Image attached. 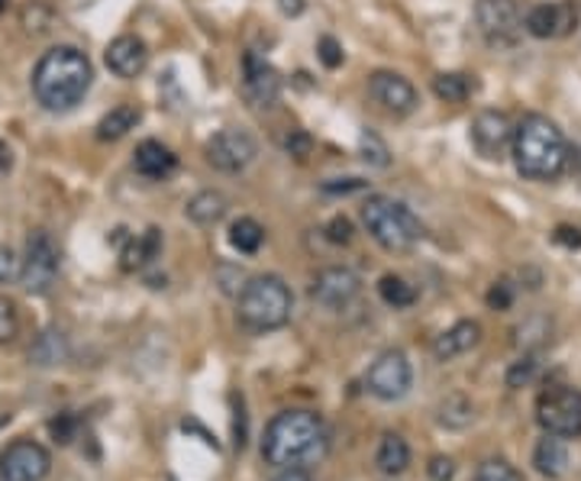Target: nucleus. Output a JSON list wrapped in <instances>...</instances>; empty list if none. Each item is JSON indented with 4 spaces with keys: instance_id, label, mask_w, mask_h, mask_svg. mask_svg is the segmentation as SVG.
Returning <instances> with one entry per match:
<instances>
[{
    "instance_id": "1",
    "label": "nucleus",
    "mask_w": 581,
    "mask_h": 481,
    "mask_svg": "<svg viewBox=\"0 0 581 481\" xmlns=\"http://www.w3.org/2000/svg\"><path fill=\"white\" fill-rule=\"evenodd\" d=\"M91 81H94L91 59L74 46H56L42 52V59L36 62L33 94L46 110L62 113L84 101Z\"/></svg>"
},
{
    "instance_id": "2",
    "label": "nucleus",
    "mask_w": 581,
    "mask_h": 481,
    "mask_svg": "<svg viewBox=\"0 0 581 481\" xmlns=\"http://www.w3.org/2000/svg\"><path fill=\"white\" fill-rule=\"evenodd\" d=\"M511 156L517 172L530 181H552L559 178L569 162V142L559 123H552L543 113H527L513 127Z\"/></svg>"
},
{
    "instance_id": "3",
    "label": "nucleus",
    "mask_w": 581,
    "mask_h": 481,
    "mask_svg": "<svg viewBox=\"0 0 581 481\" xmlns=\"http://www.w3.org/2000/svg\"><path fill=\"white\" fill-rule=\"evenodd\" d=\"M327 449V427L320 413L313 411H281L266 427L262 459L278 469H294L320 459Z\"/></svg>"
},
{
    "instance_id": "4",
    "label": "nucleus",
    "mask_w": 581,
    "mask_h": 481,
    "mask_svg": "<svg viewBox=\"0 0 581 481\" xmlns=\"http://www.w3.org/2000/svg\"><path fill=\"white\" fill-rule=\"evenodd\" d=\"M291 310H294V294L284 284V278L256 275L249 278L240 291L242 327H249L256 333H269V330L284 327L291 320Z\"/></svg>"
},
{
    "instance_id": "5",
    "label": "nucleus",
    "mask_w": 581,
    "mask_h": 481,
    "mask_svg": "<svg viewBox=\"0 0 581 481\" xmlns=\"http://www.w3.org/2000/svg\"><path fill=\"white\" fill-rule=\"evenodd\" d=\"M362 223L369 237L388 252H408L423 237V227L411 213V207L391 198H369L362 204Z\"/></svg>"
},
{
    "instance_id": "6",
    "label": "nucleus",
    "mask_w": 581,
    "mask_h": 481,
    "mask_svg": "<svg viewBox=\"0 0 581 481\" xmlns=\"http://www.w3.org/2000/svg\"><path fill=\"white\" fill-rule=\"evenodd\" d=\"M537 423L562 440L581 437V391L572 384H552L537 401Z\"/></svg>"
},
{
    "instance_id": "7",
    "label": "nucleus",
    "mask_w": 581,
    "mask_h": 481,
    "mask_svg": "<svg viewBox=\"0 0 581 481\" xmlns=\"http://www.w3.org/2000/svg\"><path fill=\"white\" fill-rule=\"evenodd\" d=\"M59 245L52 240V233L46 230H33L27 240V252L20 259V284L27 294H46L56 278H59Z\"/></svg>"
},
{
    "instance_id": "8",
    "label": "nucleus",
    "mask_w": 581,
    "mask_h": 481,
    "mask_svg": "<svg viewBox=\"0 0 581 481\" xmlns=\"http://www.w3.org/2000/svg\"><path fill=\"white\" fill-rule=\"evenodd\" d=\"M204 156L207 162H210L217 172L237 174L256 162V156H259V142H256L252 133L230 127V130H220V133H213V137L207 139Z\"/></svg>"
},
{
    "instance_id": "9",
    "label": "nucleus",
    "mask_w": 581,
    "mask_h": 481,
    "mask_svg": "<svg viewBox=\"0 0 581 481\" xmlns=\"http://www.w3.org/2000/svg\"><path fill=\"white\" fill-rule=\"evenodd\" d=\"M413 384V369L408 355L401 349H388L381 352L369 375H365V388L375 394L378 401H401Z\"/></svg>"
},
{
    "instance_id": "10",
    "label": "nucleus",
    "mask_w": 581,
    "mask_h": 481,
    "mask_svg": "<svg viewBox=\"0 0 581 481\" xmlns=\"http://www.w3.org/2000/svg\"><path fill=\"white\" fill-rule=\"evenodd\" d=\"M49 469L52 455L36 440H17L0 452V481H42Z\"/></svg>"
},
{
    "instance_id": "11",
    "label": "nucleus",
    "mask_w": 581,
    "mask_h": 481,
    "mask_svg": "<svg viewBox=\"0 0 581 481\" xmlns=\"http://www.w3.org/2000/svg\"><path fill=\"white\" fill-rule=\"evenodd\" d=\"M475 20H479L481 36L491 46H513L523 30V17H520L517 0H479Z\"/></svg>"
},
{
    "instance_id": "12",
    "label": "nucleus",
    "mask_w": 581,
    "mask_h": 481,
    "mask_svg": "<svg viewBox=\"0 0 581 481\" xmlns=\"http://www.w3.org/2000/svg\"><path fill=\"white\" fill-rule=\"evenodd\" d=\"M359 291H362V281H359V275L352 269H345V265L323 269L320 275L313 278V284H310V298L327 310L349 308L359 298Z\"/></svg>"
},
{
    "instance_id": "13",
    "label": "nucleus",
    "mask_w": 581,
    "mask_h": 481,
    "mask_svg": "<svg viewBox=\"0 0 581 481\" xmlns=\"http://www.w3.org/2000/svg\"><path fill=\"white\" fill-rule=\"evenodd\" d=\"M472 146L479 149V156L484 159H501L513 142V127L508 120V113L501 110H481L479 117L472 120Z\"/></svg>"
},
{
    "instance_id": "14",
    "label": "nucleus",
    "mask_w": 581,
    "mask_h": 481,
    "mask_svg": "<svg viewBox=\"0 0 581 481\" xmlns=\"http://www.w3.org/2000/svg\"><path fill=\"white\" fill-rule=\"evenodd\" d=\"M242 91L252 107H272L281 98V78L262 56L246 52L242 56Z\"/></svg>"
},
{
    "instance_id": "15",
    "label": "nucleus",
    "mask_w": 581,
    "mask_h": 481,
    "mask_svg": "<svg viewBox=\"0 0 581 481\" xmlns=\"http://www.w3.org/2000/svg\"><path fill=\"white\" fill-rule=\"evenodd\" d=\"M369 94L375 98V103H381L388 113H394V117H408L417 110V91H413V84L404 78V74H398V71H375L372 78H369Z\"/></svg>"
},
{
    "instance_id": "16",
    "label": "nucleus",
    "mask_w": 581,
    "mask_h": 481,
    "mask_svg": "<svg viewBox=\"0 0 581 481\" xmlns=\"http://www.w3.org/2000/svg\"><path fill=\"white\" fill-rule=\"evenodd\" d=\"M579 23V13L569 0H552V3H537L527 20L523 30L537 39H555V36L572 33V27Z\"/></svg>"
},
{
    "instance_id": "17",
    "label": "nucleus",
    "mask_w": 581,
    "mask_h": 481,
    "mask_svg": "<svg viewBox=\"0 0 581 481\" xmlns=\"http://www.w3.org/2000/svg\"><path fill=\"white\" fill-rule=\"evenodd\" d=\"M103 62H107V69L113 71L117 78H139L146 66H149V49H146V42L139 39V36H117L110 46H107V52H103Z\"/></svg>"
},
{
    "instance_id": "18",
    "label": "nucleus",
    "mask_w": 581,
    "mask_h": 481,
    "mask_svg": "<svg viewBox=\"0 0 581 481\" xmlns=\"http://www.w3.org/2000/svg\"><path fill=\"white\" fill-rule=\"evenodd\" d=\"M133 166L142 178H152V181H162L178 169V156L171 152L169 146H162L159 139H146L137 146V156H133Z\"/></svg>"
},
{
    "instance_id": "19",
    "label": "nucleus",
    "mask_w": 581,
    "mask_h": 481,
    "mask_svg": "<svg viewBox=\"0 0 581 481\" xmlns=\"http://www.w3.org/2000/svg\"><path fill=\"white\" fill-rule=\"evenodd\" d=\"M481 340V327L475 320H459L455 327H449L445 333L437 337V343H433V355L440 359V362H452V359H459V355H465L469 349H475Z\"/></svg>"
},
{
    "instance_id": "20",
    "label": "nucleus",
    "mask_w": 581,
    "mask_h": 481,
    "mask_svg": "<svg viewBox=\"0 0 581 481\" xmlns=\"http://www.w3.org/2000/svg\"><path fill=\"white\" fill-rule=\"evenodd\" d=\"M569 462H572V452H569L562 437L547 433V437L537 443V449H533V465H537V472L547 475V479H562V475L569 472Z\"/></svg>"
},
{
    "instance_id": "21",
    "label": "nucleus",
    "mask_w": 581,
    "mask_h": 481,
    "mask_svg": "<svg viewBox=\"0 0 581 481\" xmlns=\"http://www.w3.org/2000/svg\"><path fill=\"white\" fill-rule=\"evenodd\" d=\"M227 210H230L227 194H220V191H201V194H194L184 204V217L191 223H198V227H217L227 217Z\"/></svg>"
},
{
    "instance_id": "22",
    "label": "nucleus",
    "mask_w": 581,
    "mask_h": 481,
    "mask_svg": "<svg viewBox=\"0 0 581 481\" xmlns=\"http://www.w3.org/2000/svg\"><path fill=\"white\" fill-rule=\"evenodd\" d=\"M375 465L384 475H401L411 465V447L398 433H384L375 452Z\"/></svg>"
},
{
    "instance_id": "23",
    "label": "nucleus",
    "mask_w": 581,
    "mask_h": 481,
    "mask_svg": "<svg viewBox=\"0 0 581 481\" xmlns=\"http://www.w3.org/2000/svg\"><path fill=\"white\" fill-rule=\"evenodd\" d=\"M142 120V113H139V107L133 103H120V107H113L110 113H103L101 123H98V139H123L130 130H137V123Z\"/></svg>"
},
{
    "instance_id": "24",
    "label": "nucleus",
    "mask_w": 581,
    "mask_h": 481,
    "mask_svg": "<svg viewBox=\"0 0 581 481\" xmlns=\"http://www.w3.org/2000/svg\"><path fill=\"white\" fill-rule=\"evenodd\" d=\"M159 249H162V233L152 227V230H146L142 237L130 240V245L123 249V269H127V272H133V269L149 265V262L159 255Z\"/></svg>"
},
{
    "instance_id": "25",
    "label": "nucleus",
    "mask_w": 581,
    "mask_h": 481,
    "mask_svg": "<svg viewBox=\"0 0 581 481\" xmlns=\"http://www.w3.org/2000/svg\"><path fill=\"white\" fill-rule=\"evenodd\" d=\"M266 242V227L252 217H240L233 227H230V245L242 252V255H256Z\"/></svg>"
},
{
    "instance_id": "26",
    "label": "nucleus",
    "mask_w": 581,
    "mask_h": 481,
    "mask_svg": "<svg viewBox=\"0 0 581 481\" xmlns=\"http://www.w3.org/2000/svg\"><path fill=\"white\" fill-rule=\"evenodd\" d=\"M66 355H69V343L56 330L39 333V340L30 345V362L36 365H59V362H66Z\"/></svg>"
},
{
    "instance_id": "27",
    "label": "nucleus",
    "mask_w": 581,
    "mask_h": 481,
    "mask_svg": "<svg viewBox=\"0 0 581 481\" xmlns=\"http://www.w3.org/2000/svg\"><path fill=\"white\" fill-rule=\"evenodd\" d=\"M433 94L443 103H462L472 94V81L459 71H443L433 78Z\"/></svg>"
},
{
    "instance_id": "28",
    "label": "nucleus",
    "mask_w": 581,
    "mask_h": 481,
    "mask_svg": "<svg viewBox=\"0 0 581 481\" xmlns=\"http://www.w3.org/2000/svg\"><path fill=\"white\" fill-rule=\"evenodd\" d=\"M378 294H381V301L388 304V308L401 310V308H411L413 301H417V291H413L411 281H404L401 275H384L378 281Z\"/></svg>"
},
{
    "instance_id": "29",
    "label": "nucleus",
    "mask_w": 581,
    "mask_h": 481,
    "mask_svg": "<svg viewBox=\"0 0 581 481\" xmlns=\"http://www.w3.org/2000/svg\"><path fill=\"white\" fill-rule=\"evenodd\" d=\"M359 156L372 169H388L391 166V149H388V142L378 137L375 130H362V137H359Z\"/></svg>"
},
{
    "instance_id": "30",
    "label": "nucleus",
    "mask_w": 581,
    "mask_h": 481,
    "mask_svg": "<svg viewBox=\"0 0 581 481\" xmlns=\"http://www.w3.org/2000/svg\"><path fill=\"white\" fill-rule=\"evenodd\" d=\"M475 481H523V475L508 459H484L475 469Z\"/></svg>"
},
{
    "instance_id": "31",
    "label": "nucleus",
    "mask_w": 581,
    "mask_h": 481,
    "mask_svg": "<svg viewBox=\"0 0 581 481\" xmlns=\"http://www.w3.org/2000/svg\"><path fill=\"white\" fill-rule=\"evenodd\" d=\"M472 417H475V411H472V404L465 398H449L443 404V413H440V420H443L445 427H455V430L469 427Z\"/></svg>"
},
{
    "instance_id": "32",
    "label": "nucleus",
    "mask_w": 581,
    "mask_h": 481,
    "mask_svg": "<svg viewBox=\"0 0 581 481\" xmlns=\"http://www.w3.org/2000/svg\"><path fill=\"white\" fill-rule=\"evenodd\" d=\"M17 333H20L17 308H13V301H7V298L0 294V343H13Z\"/></svg>"
},
{
    "instance_id": "33",
    "label": "nucleus",
    "mask_w": 581,
    "mask_h": 481,
    "mask_svg": "<svg viewBox=\"0 0 581 481\" xmlns=\"http://www.w3.org/2000/svg\"><path fill=\"white\" fill-rule=\"evenodd\" d=\"M537 372H540L537 355H523V359H517V362L511 365L508 384H511V388H523V384H530V381L537 379Z\"/></svg>"
},
{
    "instance_id": "34",
    "label": "nucleus",
    "mask_w": 581,
    "mask_h": 481,
    "mask_svg": "<svg viewBox=\"0 0 581 481\" xmlns=\"http://www.w3.org/2000/svg\"><path fill=\"white\" fill-rule=\"evenodd\" d=\"M317 56H320V62H323L327 69H340L342 66V46L333 36H323V39L317 42Z\"/></svg>"
},
{
    "instance_id": "35",
    "label": "nucleus",
    "mask_w": 581,
    "mask_h": 481,
    "mask_svg": "<svg viewBox=\"0 0 581 481\" xmlns=\"http://www.w3.org/2000/svg\"><path fill=\"white\" fill-rule=\"evenodd\" d=\"M369 181L362 178H330L323 181V194H355V191H365Z\"/></svg>"
},
{
    "instance_id": "36",
    "label": "nucleus",
    "mask_w": 581,
    "mask_h": 481,
    "mask_svg": "<svg viewBox=\"0 0 581 481\" xmlns=\"http://www.w3.org/2000/svg\"><path fill=\"white\" fill-rule=\"evenodd\" d=\"M13 278H20V259H17L13 249L0 245V284H7Z\"/></svg>"
},
{
    "instance_id": "37",
    "label": "nucleus",
    "mask_w": 581,
    "mask_h": 481,
    "mask_svg": "<svg viewBox=\"0 0 581 481\" xmlns=\"http://www.w3.org/2000/svg\"><path fill=\"white\" fill-rule=\"evenodd\" d=\"M327 240L337 242V245L352 242V223H349L345 217H333V220L327 223Z\"/></svg>"
},
{
    "instance_id": "38",
    "label": "nucleus",
    "mask_w": 581,
    "mask_h": 481,
    "mask_svg": "<svg viewBox=\"0 0 581 481\" xmlns=\"http://www.w3.org/2000/svg\"><path fill=\"white\" fill-rule=\"evenodd\" d=\"M427 472H430V479L433 481H452V475H455V462H452L449 455H433L430 465H427Z\"/></svg>"
},
{
    "instance_id": "39",
    "label": "nucleus",
    "mask_w": 581,
    "mask_h": 481,
    "mask_svg": "<svg viewBox=\"0 0 581 481\" xmlns=\"http://www.w3.org/2000/svg\"><path fill=\"white\" fill-rule=\"evenodd\" d=\"M488 304L494 310L511 308V284H508V281H498V284L488 291Z\"/></svg>"
},
{
    "instance_id": "40",
    "label": "nucleus",
    "mask_w": 581,
    "mask_h": 481,
    "mask_svg": "<svg viewBox=\"0 0 581 481\" xmlns=\"http://www.w3.org/2000/svg\"><path fill=\"white\" fill-rule=\"evenodd\" d=\"M284 146H288V152H291V156H308L310 137L304 133V130H294V133L288 137V142H284Z\"/></svg>"
},
{
    "instance_id": "41",
    "label": "nucleus",
    "mask_w": 581,
    "mask_h": 481,
    "mask_svg": "<svg viewBox=\"0 0 581 481\" xmlns=\"http://www.w3.org/2000/svg\"><path fill=\"white\" fill-rule=\"evenodd\" d=\"M555 242H562V245H581V233L572 230V227H559L555 230Z\"/></svg>"
},
{
    "instance_id": "42",
    "label": "nucleus",
    "mask_w": 581,
    "mask_h": 481,
    "mask_svg": "<svg viewBox=\"0 0 581 481\" xmlns=\"http://www.w3.org/2000/svg\"><path fill=\"white\" fill-rule=\"evenodd\" d=\"M274 481H313V479H310L304 469H298V465H294V469H281V475H278Z\"/></svg>"
},
{
    "instance_id": "43",
    "label": "nucleus",
    "mask_w": 581,
    "mask_h": 481,
    "mask_svg": "<svg viewBox=\"0 0 581 481\" xmlns=\"http://www.w3.org/2000/svg\"><path fill=\"white\" fill-rule=\"evenodd\" d=\"M281 10H284L288 17H298V13L304 10V0H281Z\"/></svg>"
},
{
    "instance_id": "44",
    "label": "nucleus",
    "mask_w": 581,
    "mask_h": 481,
    "mask_svg": "<svg viewBox=\"0 0 581 481\" xmlns=\"http://www.w3.org/2000/svg\"><path fill=\"white\" fill-rule=\"evenodd\" d=\"M7 166H10V149H7V146L0 142V172H3Z\"/></svg>"
},
{
    "instance_id": "45",
    "label": "nucleus",
    "mask_w": 581,
    "mask_h": 481,
    "mask_svg": "<svg viewBox=\"0 0 581 481\" xmlns=\"http://www.w3.org/2000/svg\"><path fill=\"white\" fill-rule=\"evenodd\" d=\"M3 10H7V0H0V13H3Z\"/></svg>"
}]
</instances>
